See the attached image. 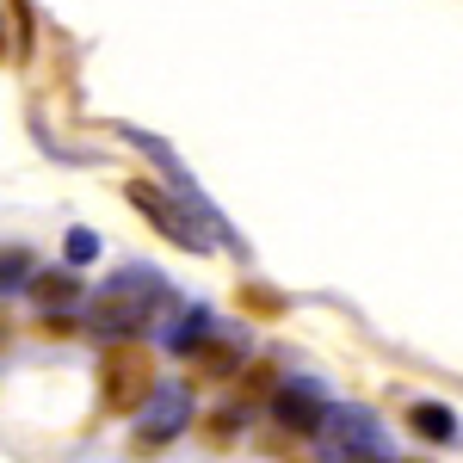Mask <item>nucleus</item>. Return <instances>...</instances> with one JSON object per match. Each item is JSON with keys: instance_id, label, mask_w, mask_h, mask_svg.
Instances as JSON below:
<instances>
[{"instance_id": "1", "label": "nucleus", "mask_w": 463, "mask_h": 463, "mask_svg": "<svg viewBox=\"0 0 463 463\" xmlns=\"http://www.w3.org/2000/svg\"><path fill=\"white\" fill-rule=\"evenodd\" d=\"M99 395H106L111 414H137L155 395V358L137 346V340H111L106 358H99Z\"/></svg>"}, {"instance_id": "2", "label": "nucleus", "mask_w": 463, "mask_h": 463, "mask_svg": "<svg viewBox=\"0 0 463 463\" xmlns=\"http://www.w3.org/2000/svg\"><path fill=\"white\" fill-rule=\"evenodd\" d=\"M155 297H161V285H155L148 272H124V279H111V285L93 297V327H99V334H130V327L148 321Z\"/></svg>"}, {"instance_id": "3", "label": "nucleus", "mask_w": 463, "mask_h": 463, "mask_svg": "<svg viewBox=\"0 0 463 463\" xmlns=\"http://www.w3.org/2000/svg\"><path fill=\"white\" fill-rule=\"evenodd\" d=\"M124 198H130V204H137V211H143L148 222H155V229L174 241V248H192V253L211 248V229H198V222H192V211H185V204H174L161 185H143V179H130V185H124Z\"/></svg>"}, {"instance_id": "4", "label": "nucleus", "mask_w": 463, "mask_h": 463, "mask_svg": "<svg viewBox=\"0 0 463 463\" xmlns=\"http://www.w3.org/2000/svg\"><path fill=\"white\" fill-rule=\"evenodd\" d=\"M272 414H279V427L285 432H321L327 427V408H321V395L309 383H290V390L272 395Z\"/></svg>"}, {"instance_id": "5", "label": "nucleus", "mask_w": 463, "mask_h": 463, "mask_svg": "<svg viewBox=\"0 0 463 463\" xmlns=\"http://www.w3.org/2000/svg\"><path fill=\"white\" fill-rule=\"evenodd\" d=\"M179 427H185V395H179V390L155 395V402H148V427L137 432V451H155V445H161V439H174Z\"/></svg>"}, {"instance_id": "6", "label": "nucleus", "mask_w": 463, "mask_h": 463, "mask_svg": "<svg viewBox=\"0 0 463 463\" xmlns=\"http://www.w3.org/2000/svg\"><path fill=\"white\" fill-rule=\"evenodd\" d=\"M408 427L420 432V439H432V445H458V414L439 408V402H414L408 408Z\"/></svg>"}, {"instance_id": "7", "label": "nucleus", "mask_w": 463, "mask_h": 463, "mask_svg": "<svg viewBox=\"0 0 463 463\" xmlns=\"http://www.w3.org/2000/svg\"><path fill=\"white\" fill-rule=\"evenodd\" d=\"M192 371L198 377H229L235 364H241V346H229V340H204V346H192Z\"/></svg>"}, {"instance_id": "8", "label": "nucleus", "mask_w": 463, "mask_h": 463, "mask_svg": "<svg viewBox=\"0 0 463 463\" xmlns=\"http://www.w3.org/2000/svg\"><path fill=\"white\" fill-rule=\"evenodd\" d=\"M32 297L37 303H74V297H80V279H69V272H43V279L32 285Z\"/></svg>"}, {"instance_id": "9", "label": "nucleus", "mask_w": 463, "mask_h": 463, "mask_svg": "<svg viewBox=\"0 0 463 463\" xmlns=\"http://www.w3.org/2000/svg\"><path fill=\"white\" fill-rule=\"evenodd\" d=\"M87 260H99V235H87V229H69V266H87Z\"/></svg>"}, {"instance_id": "10", "label": "nucleus", "mask_w": 463, "mask_h": 463, "mask_svg": "<svg viewBox=\"0 0 463 463\" xmlns=\"http://www.w3.org/2000/svg\"><path fill=\"white\" fill-rule=\"evenodd\" d=\"M248 309L253 316H279V297L272 290H248Z\"/></svg>"}, {"instance_id": "11", "label": "nucleus", "mask_w": 463, "mask_h": 463, "mask_svg": "<svg viewBox=\"0 0 463 463\" xmlns=\"http://www.w3.org/2000/svg\"><path fill=\"white\" fill-rule=\"evenodd\" d=\"M0 50H6V32H0Z\"/></svg>"}]
</instances>
